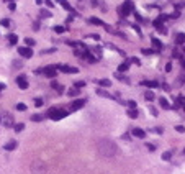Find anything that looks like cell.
I'll list each match as a JSON object with an SVG mask.
<instances>
[{"label":"cell","instance_id":"6da1fadb","mask_svg":"<svg viewBox=\"0 0 185 174\" xmlns=\"http://www.w3.org/2000/svg\"><path fill=\"white\" fill-rule=\"evenodd\" d=\"M97 151H98V155L103 156V158H113V156H116V153H118V146H116L115 141H111L108 138H102L97 145Z\"/></svg>","mask_w":185,"mask_h":174},{"label":"cell","instance_id":"7a4b0ae2","mask_svg":"<svg viewBox=\"0 0 185 174\" xmlns=\"http://www.w3.org/2000/svg\"><path fill=\"white\" fill-rule=\"evenodd\" d=\"M31 174H46L48 172V164L41 159H33L30 164Z\"/></svg>","mask_w":185,"mask_h":174},{"label":"cell","instance_id":"3957f363","mask_svg":"<svg viewBox=\"0 0 185 174\" xmlns=\"http://www.w3.org/2000/svg\"><path fill=\"white\" fill-rule=\"evenodd\" d=\"M66 115H67L66 110H59V108H56V107L48 110V117H51L53 120H56V122H58V120H62Z\"/></svg>","mask_w":185,"mask_h":174},{"label":"cell","instance_id":"277c9868","mask_svg":"<svg viewBox=\"0 0 185 174\" xmlns=\"http://www.w3.org/2000/svg\"><path fill=\"white\" fill-rule=\"evenodd\" d=\"M56 69H59V71H62V72H66V74H77L79 69L77 67H74V66H67V64H61V66H54Z\"/></svg>","mask_w":185,"mask_h":174},{"label":"cell","instance_id":"5b68a950","mask_svg":"<svg viewBox=\"0 0 185 174\" xmlns=\"http://www.w3.org/2000/svg\"><path fill=\"white\" fill-rule=\"evenodd\" d=\"M18 53H20V56H21V58H26V59H30L31 56H33V49H31V48H28V46L18 48Z\"/></svg>","mask_w":185,"mask_h":174},{"label":"cell","instance_id":"8992f818","mask_svg":"<svg viewBox=\"0 0 185 174\" xmlns=\"http://www.w3.org/2000/svg\"><path fill=\"white\" fill-rule=\"evenodd\" d=\"M131 135L136 136V138H139V140L146 138V131H144L143 128H133V130H131Z\"/></svg>","mask_w":185,"mask_h":174},{"label":"cell","instance_id":"52a82bcc","mask_svg":"<svg viewBox=\"0 0 185 174\" xmlns=\"http://www.w3.org/2000/svg\"><path fill=\"white\" fill-rule=\"evenodd\" d=\"M84 104H85V100H82V99L74 100V102L71 104V112H75V110H79V108H82Z\"/></svg>","mask_w":185,"mask_h":174},{"label":"cell","instance_id":"ba28073f","mask_svg":"<svg viewBox=\"0 0 185 174\" xmlns=\"http://www.w3.org/2000/svg\"><path fill=\"white\" fill-rule=\"evenodd\" d=\"M120 10H121V15L126 17V15H130L131 12H133V5H131L130 2H126V3H123V5H121V9H120Z\"/></svg>","mask_w":185,"mask_h":174},{"label":"cell","instance_id":"9c48e42d","mask_svg":"<svg viewBox=\"0 0 185 174\" xmlns=\"http://www.w3.org/2000/svg\"><path fill=\"white\" fill-rule=\"evenodd\" d=\"M44 72V76H46V77H56V76H58V72H56V67L54 66H49V67H46V69L43 71Z\"/></svg>","mask_w":185,"mask_h":174},{"label":"cell","instance_id":"30bf717a","mask_svg":"<svg viewBox=\"0 0 185 174\" xmlns=\"http://www.w3.org/2000/svg\"><path fill=\"white\" fill-rule=\"evenodd\" d=\"M17 86L20 89H28V80H26V76H20L17 77Z\"/></svg>","mask_w":185,"mask_h":174},{"label":"cell","instance_id":"8fae6325","mask_svg":"<svg viewBox=\"0 0 185 174\" xmlns=\"http://www.w3.org/2000/svg\"><path fill=\"white\" fill-rule=\"evenodd\" d=\"M15 148H17V141L15 140H12V141H8V143L5 145V151H13Z\"/></svg>","mask_w":185,"mask_h":174},{"label":"cell","instance_id":"7c38bea8","mask_svg":"<svg viewBox=\"0 0 185 174\" xmlns=\"http://www.w3.org/2000/svg\"><path fill=\"white\" fill-rule=\"evenodd\" d=\"M97 84H98V86H102V87H110L111 86V80L110 79H98Z\"/></svg>","mask_w":185,"mask_h":174},{"label":"cell","instance_id":"4fadbf2b","mask_svg":"<svg viewBox=\"0 0 185 174\" xmlns=\"http://www.w3.org/2000/svg\"><path fill=\"white\" fill-rule=\"evenodd\" d=\"M159 104H160V107L166 108V110H169V108H170V104H169V100L164 99V97H160V99H159Z\"/></svg>","mask_w":185,"mask_h":174},{"label":"cell","instance_id":"5bb4252c","mask_svg":"<svg viewBox=\"0 0 185 174\" xmlns=\"http://www.w3.org/2000/svg\"><path fill=\"white\" fill-rule=\"evenodd\" d=\"M141 86H146V87H157V80H143Z\"/></svg>","mask_w":185,"mask_h":174},{"label":"cell","instance_id":"9a60e30c","mask_svg":"<svg viewBox=\"0 0 185 174\" xmlns=\"http://www.w3.org/2000/svg\"><path fill=\"white\" fill-rule=\"evenodd\" d=\"M175 43L177 44H183L185 43V35L183 33H177L175 35Z\"/></svg>","mask_w":185,"mask_h":174},{"label":"cell","instance_id":"2e32d148","mask_svg":"<svg viewBox=\"0 0 185 174\" xmlns=\"http://www.w3.org/2000/svg\"><path fill=\"white\" fill-rule=\"evenodd\" d=\"M79 94H80V90H79V89H75V87H71L69 90H67V95H69V97H77Z\"/></svg>","mask_w":185,"mask_h":174},{"label":"cell","instance_id":"e0dca14e","mask_svg":"<svg viewBox=\"0 0 185 174\" xmlns=\"http://www.w3.org/2000/svg\"><path fill=\"white\" fill-rule=\"evenodd\" d=\"M97 95L105 97V99H111V94H108L107 90H103V89H97Z\"/></svg>","mask_w":185,"mask_h":174},{"label":"cell","instance_id":"ac0fdd59","mask_svg":"<svg viewBox=\"0 0 185 174\" xmlns=\"http://www.w3.org/2000/svg\"><path fill=\"white\" fill-rule=\"evenodd\" d=\"M90 23H94V25H97V26H102V25H105L103 23V20H100V18H97V17H92L90 20H88Z\"/></svg>","mask_w":185,"mask_h":174},{"label":"cell","instance_id":"d6986e66","mask_svg":"<svg viewBox=\"0 0 185 174\" xmlns=\"http://www.w3.org/2000/svg\"><path fill=\"white\" fill-rule=\"evenodd\" d=\"M56 2H58V3H61V5H62L66 10H69V12H74V10H72V7H71V3H69V2H66V0H56Z\"/></svg>","mask_w":185,"mask_h":174},{"label":"cell","instance_id":"ffe728a7","mask_svg":"<svg viewBox=\"0 0 185 174\" xmlns=\"http://www.w3.org/2000/svg\"><path fill=\"white\" fill-rule=\"evenodd\" d=\"M7 38H8V43H10V44H17V43H18V36H17V35H13V33L8 35Z\"/></svg>","mask_w":185,"mask_h":174},{"label":"cell","instance_id":"44dd1931","mask_svg":"<svg viewBox=\"0 0 185 174\" xmlns=\"http://www.w3.org/2000/svg\"><path fill=\"white\" fill-rule=\"evenodd\" d=\"M128 117H130V118H138L139 117L138 108H134V110H128Z\"/></svg>","mask_w":185,"mask_h":174},{"label":"cell","instance_id":"7402d4cb","mask_svg":"<svg viewBox=\"0 0 185 174\" xmlns=\"http://www.w3.org/2000/svg\"><path fill=\"white\" fill-rule=\"evenodd\" d=\"M128 67H130V61H124L120 64V67H118V71L120 72H123V71H128Z\"/></svg>","mask_w":185,"mask_h":174},{"label":"cell","instance_id":"603a6c76","mask_svg":"<svg viewBox=\"0 0 185 174\" xmlns=\"http://www.w3.org/2000/svg\"><path fill=\"white\" fill-rule=\"evenodd\" d=\"M151 43L154 44V46L157 48V49H162V43H160V41H159L157 38H151Z\"/></svg>","mask_w":185,"mask_h":174},{"label":"cell","instance_id":"cb8c5ba5","mask_svg":"<svg viewBox=\"0 0 185 174\" xmlns=\"http://www.w3.org/2000/svg\"><path fill=\"white\" fill-rule=\"evenodd\" d=\"M51 87H53V89H58L59 92H62V89H64V87L61 86V84L58 82V80H53V82H51Z\"/></svg>","mask_w":185,"mask_h":174},{"label":"cell","instance_id":"d4e9b609","mask_svg":"<svg viewBox=\"0 0 185 174\" xmlns=\"http://www.w3.org/2000/svg\"><path fill=\"white\" fill-rule=\"evenodd\" d=\"M144 99H146V100H151V102H152V100H154V92L147 90L146 94H144Z\"/></svg>","mask_w":185,"mask_h":174},{"label":"cell","instance_id":"484cf974","mask_svg":"<svg viewBox=\"0 0 185 174\" xmlns=\"http://www.w3.org/2000/svg\"><path fill=\"white\" fill-rule=\"evenodd\" d=\"M126 105H128V107H130V110H134V108L138 107V104H136L134 100H128V102H126Z\"/></svg>","mask_w":185,"mask_h":174},{"label":"cell","instance_id":"4316f807","mask_svg":"<svg viewBox=\"0 0 185 174\" xmlns=\"http://www.w3.org/2000/svg\"><path fill=\"white\" fill-rule=\"evenodd\" d=\"M23 130H25V123H17V125H15V131H17V133L23 131Z\"/></svg>","mask_w":185,"mask_h":174},{"label":"cell","instance_id":"83f0119b","mask_svg":"<svg viewBox=\"0 0 185 174\" xmlns=\"http://www.w3.org/2000/svg\"><path fill=\"white\" fill-rule=\"evenodd\" d=\"M170 158H172V151H166V153L162 155V161H169Z\"/></svg>","mask_w":185,"mask_h":174},{"label":"cell","instance_id":"f1b7e54d","mask_svg":"<svg viewBox=\"0 0 185 174\" xmlns=\"http://www.w3.org/2000/svg\"><path fill=\"white\" fill-rule=\"evenodd\" d=\"M0 25H2V26H5V28H8V26H10V20H8V18H3V20H0Z\"/></svg>","mask_w":185,"mask_h":174},{"label":"cell","instance_id":"f546056e","mask_svg":"<svg viewBox=\"0 0 185 174\" xmlns=\"http://www.w3.org/2000/svg\"><path fill=\"white\" fill-rule=\"evenodd\" d=\"M17 110H20V112H25V110H26V105L23 104V102L17 104Z\"/></svg>","mask_w":185,"mask_h":174},{"label":"cell","instance_id":"4dcf8cb0","mask_svg":"<svg viewBox=\"0 0 185 174\" xmlns=\"http://www.w3.org/2000/svg\"><path fill=\"white\" fill-rule=\"evenodd\" d=\"M25 43H26L28 48H30V46H35V39H33V38H25Z\"/></svg>","mask_w":185,"mask_h":174},{"label":"cell","instance_id":"1f68e13d","mask_svg":"<svg viewBox=\"0 0 185 174\" xmlns=\"http://www.w3.org/2000/svg\"><path fill=\"white\" fill-rule=\"evenodd\" d=\"M31 120H33V122H41V120H43V115H38V113H36V115L31 117Z\"/></svg>","mask_w":185,"mask_h":174},{"label":"cell","instance_id":"d6a6232c","mask_svg":"<svg viewBox=\"0 0 185 174\" xmlns=\"http://www.w3.org/2000/svg\"><path fill=\"white\" fill-rule=\"evenodd\" d=\"M75 89H80V87H85V82L84 80H79V82H75V86H74Z\"/></svg>","mask_w":185,"mask_h":174},{"label":"cell","instance_id":"836d02e7","mask_svg":"<svg viewBox=\"0 0 185 174\" xmlns=\"http://www.w3.org/2000/svg\"><path fill=\"white\" fill-rule=\"evenodd\" d=\"M175 130L179 131V133H185V127H183V125H177Z\"/></svg>","mask_w":185,"mask_h":174},{"label":"cell","instance_id":"e575fe53","mask_svg":"<svg viewBox=\"0 0 185 174\" xmlns=\"http://www.w3.org/2000/svg\"><path fill=\"white\" fill-rule=\"evenodd\" d=\"M116 77H118V80H121V82H123V80H124V82H130V79H128V77H124V76H116Z\"/></svg>","mask_w":185,"mask_h":174},{"label":"cell","instance_id":"d590c367","mask_svg":"<svg viewBox=\"0 0 185 174\" xmlns=\"http://www.w3.org/2000/svg\"><path fill=\"white\" fill-rule=\"evenodd\" d=\"M35 105H36V107H41V105H43V99H35Z\"/></svg>","mask_w":185,"mask_h":174},{"label":"cell","instance_id":"8d00e7d4","mask_svg":"<svg viewBox=\"0 0 185 174\" xmlns=\"http://www.w3.org/2000/svg\"><path fill=\"white\" fill-rule=\"evenodd\" d=\"M12 123H13V122H12V117L8 115V118L5 120V127H12Z\"/></svg>","mask_w":185,"mask_h":174},{"label":"cell","instance_id":"74e56055","mask_svg":"<svg viewBox=\"0 0 185 174\" xmlns=\"http://www.w3.org/2000/svg\"><path fill=\"white\" fill-rule=\"evenodd\" d=\"M54 30H56V33H62V31L66 30V28H64V26H56Z\"/></svg>","mask_w":185,"mask_h":174},{"label":"cell","instance_id":"f35d334b","mask_svg":"<svg viewBox=\"0 0 185 174\" xmlns=\"http://www.w3.org/2000/svg\"><path fill=\"white\" fill-rule=\"evenodd\" d=\"M143 53H144V54H152V53H154V49H147V48H144Z\"/></svg>","mask_w":185,"mask_h":174},{"label":"cell","instance_id":"ab89813d","mask_svg":"<svg viewBox=\"0 0 185 174\" xmlns=\"http://www.w3.org/2000/svg\"><path fill=\"white\" fill-rule=\"evenodd\" d=\"M23 64H21V61H13V67H21Z\"/></svg>","mask_w":185,"mask_h":174},{"label":"cell","instance_id":"60d3db41","mask_svg":"<svg viewBox=\"0 0 185 174\" xmlns=\"http://www.w3.org/2000/svg\"><path fill=\"white\" fill-rule=\"evenodd\" d=\"M149 112L152 113V115H157V110H156L154 107H149Z\"/></svg>","mask_w":185,"mask_h":174},{"label":"cell","instance_id":"b9f144b4","mask_svg":"<svg viewBox=\"0 0 185 174\" xmlns=\"http://www.w3.org/2000/svg\"><path fill=\"white\" fill-rule=\"evenodd\" d=\"M131 63H134V64H138V66H139V64H141V61H139V59H138V58H133V59H131Z\"/></svg>","mask_w":185,"mask_h":174},{"label":"cell","instance_id":"7bdbcfd3","mask_svg":"<svg viewBox=\"0 0 185 174\" xmlns=\"http://www.w3.org/2000/svg\"><path fill=\"white\" fill-rule=\"evenodd\" d=\"M147 148H149L151 151H154V149H156V146H154V145H151V143H147Z\"/></svg>","mask_w":185,"mask_h":174},{"label":"cell","instance_id":"ee69618b","mask_svg":"<svg viewBox=\"0 0 185 174\" xmlns=\"http://www.w3.org/2000/svg\"><path fill=\"white\" fill-rule=\"evenodd\" d=\"M154 131H156V133H159V135H160V133H162V128L157 127V128H154Z\"/></svg>","mask_w":185,"mask_h":174},{"label":"cell","instance_id":"f6af8a7d","mask_svg":"<svg viewBox=\"0 0 185 174\" xmlns=\"http://www.w3.org/2000/svg\"><path fill=\"white\" fill-rule=\"evenodd\" d=\"M88 38H92V39H98L100 36H98V35H90V36H88Z\"/></svg>","mask_w":185,"mask_h":174},{"label":"cell","instance_id":"bcb514c9","mask_svg":"<svg viewBox=\"0 0 185 174\" xmlns=\"http://www.w3.org/2000/svg\"><path fill=\"white\" fill-rule=\"evenodd\" d=\"M166 71H167V72L172 71V66H170V64H167V66H166Z\"/></svg>","mask_w":185,"mask_h":174},{"label":"cell","instance_id":"7dc6e473","mask_svg":"<svg viewBox=\"0 0 185 174\" xmlns=\"http://www.w3.org/2000/svg\"><path fill=\"white\" fill-rule=\"evenodd\" d=\"M3 89H5V84H2V82H0V92H2Z\"/></svg>","mask_w":185,"mask_h":174},{"label":"cell","instance_id":"c3c4849f","mask_svg":"<svg viewBox=\"0 0 185 174\" xmlns=\"http://www.w3.org/2000/svg\"><path fill=\"white\" fill-rule=\"evenodd\" d=\"M182 67H185V59H182Z\"/></svg>","mask_w":185,"mask_h":174},{"label":"cell","instance_id":"681fc988","mask_svg":"<svg viewBox=\"0 0 185 174\" xmlns=\"http://www.w3.org/2000/svg\"><path fill=\"white\" fill-rule=\"evenodd\" d=\"M5 2H10V3H13V2H15V0H5Z\"/></svg>","mask_w":185,"mask_h":174},{"label":"cell","instance_id":"f907efd6","mask_svg":"<svg viewBox=\"0 0 185 174\" xmlns=\"http://www.w3.org/2000/svg\"><path fill=\"white\" fill-rule=\"evenodd\" d=\"M183 155H185V148H183Z\"/></svg>","mask_w":185,"mask_h":174},{"label":"cell","instance_id":"816d5d0a","mask_svg":"<svg viewBox=\"0 0 185 174\" xmlns=\"http://www.w3.org/2000/svg\"><path fill=\"white\" fill-rule=\"evenodd\" d=\"M183 53H185V48H183Z\"/></svg>","mask_w":185,"mask_h":174},{"label":"cell","instance_id":"f5cc1de1","mask_svg":"<svg viewBox=\"0 0 185 174\" xmlns=\"http://www.w3.org/2000/svg\"><path fill=\"white\" fill-rule=\"evenodd\" d=\"M183 108H185V104H183Z\"/></svg>","mask_w":185,"mask_h":174}]
</instances>
